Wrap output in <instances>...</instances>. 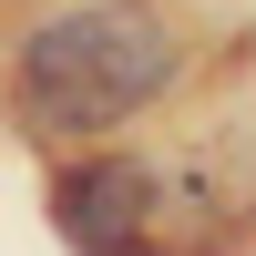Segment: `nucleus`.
<instances>
[{
	"mask_svg": "<svg viewBox=\"0 0 256 256\" xmlns=\"http://www.w3.org/2000/svg\"><path fill=\"white\" fill-rule=\"evenodd\" d=\"M174 72H184V31L154 0H72L20 31L10 113L52 144H92V134H123L134 113H154Z\"/></svg>",
	"mask_w": 256,
	"mask_h": 256,
	"instance_id": "obj_1",
	"label": "nucleus"
},
{
	"mask_svg": "<svg viewBox=\"0 0 256 256\" xmlns=\"http://www.w3.org/2000/svg\"><path fill=\"white\" fill-rule=\"evenodd\" d=\"M52 226L72 236L82 256H164L154 226H164V174L144 154H82L52 174Z\"/></svg>",
	"mask_w": 256,
	"mask_h": 256,
	"instance_id": "obj_2",
	"label": "nucleus"
}]
</instances>
